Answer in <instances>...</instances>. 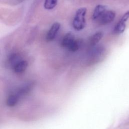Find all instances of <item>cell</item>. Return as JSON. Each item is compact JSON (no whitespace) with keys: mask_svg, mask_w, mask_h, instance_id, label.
Instances as JSON below:
<instances>
[{"mask_svg":"<svg viewBox=\"0 0 129 129\" xmlns=\"http://www.w3.org/2000/svg\"><path fill=\"white\" fill-rule=\"evenodd\" d=\"M87 9L81 8L76 12L73 21V26L77 31L83 30L86 26V18Z\"/></svg>","mask_w":129,"mask_h":129,"instance_id":"6da1fadb","label":"cell"},{"mask_svg":"<svg viewBox=\"0 0 129 129\" xmlns=\"http://www.w3.org/2000/svg\"><path fill=\"white\" fill-rule=\"evenodd\" d=\"M105 53V49L102 46H95L92 50L90 54L91 60L92 63H97L104 57Z\"/></svg>","mask_w":129,"mask_h":129,"instance_id":"7a4b0ae2","label":"cell"},{"mask_svg":"<svg viewBox=\"0 0 129 129\" xmlns=\"http://www.w3.org/2000/svg\"><path fill=\"white\" fill-rule=\"evenodd\" d=\"M115 17V13L113 11L107 10L97 19L96 21L101 25H106L113 21Z\"/></svg>","mask_w":129,"mask_h":129,"instance_id":"3957f363","label":"cell"},{"mask_svg":"<svg viewBox=\"0 0 129 129\" xmlns=\"http://www.w3.org/2000/svg\"><path fill=\"white\" fill-rule=\"evenodd\" d=\"M77 40V39H75V36L74 34L71 32H69L63 37L61 42V45L63 47L67 48L69 50V49H70L73 46L75 45Z\"/></svg>","mask_w":129,"mask_h":129,"instance_id":"277c9868","label":"cell"},{"mask_svg":"<svg viewBox=\"0 0 129 129\" xmlns=\"http://www.w3.org/2000/svg\"><path fill=\"white\" fill-rule=\"evenodd\" d=\"M129 19V11L126 12L120 19L119 21L115 25L114 29V32L115 34H119L124 32L126 28V22Z\"/></svg>","mask_w":129,"mask_h":129,"instance_id":"5b68a950","label":"cell"},{"mask_svg":"<svg viewBox=\"0 0 129 129\" xmlns=\"http://www.w3.org/2000/svg\"><path fill=\"white\" fill-rule=\"evenodd\" d=\"M60 24L59 23L55 22L53 24L46 34V40L47 41H51L53 40L55 37L56 34L60 29Z\"/></svg>","mask_w":129,"mask_h":129,"instance_id":"8992f818","label":"cell"},{"mask_svg":"<svg viewBox=\"0 0 129 129\" xmlns=\"http://www.w3.org/2000/svg\"><path fill=\"white\" fill-rule=\"evenodd\" d=\"M107 6L103 5H98L95 7L93 13V19L97 21V19L107 10Z\"/></svg>","mask_w":129,"mask_h":129,"instance_id":"52a82bcc","label":"cell"},{"mask_svg":"<svg viewBox=\"0 0 129 129\" xmlns=\"http://www.w3.org/2000/svg\"><path fill=\"white\" fill-rule=\"evenodd\" d=\"M28 62L26 60H20L13 66V69L16 73L24 72L28 67Z\"/></svg>","mask_w":129,"mask_h":129,"instance_id":"ba28073f","label":"cell"},{"mask_svg":"<svg viewBox=\"0 0 129 129\" xmlns=\"http://www.w3.org/2000/svg\"><path fill=\"white\" fill-rule=\"evenodd\" d=\"M103 36V33L102 32H97L95 33L90 38V43L91 46H95L98 42L102 39Z\"/></svg>","mask_w":129,"mask_h":129,"instance_id":"9c48e42d","label":"cell"},{"mask_svg":"<svg viewBox=\"0 0 129 129\" xmlns=\"http://www.w3.org/2000/svg\"><path fill=\"white\" fill-rule=\"evenodd\" d=\"M19 99V98L15 94H12L8 98L7 104L9 106H14L18 103Z\"/></svg>","mask_w":129,"mask_h":129,"instance_id":"30bf717a","label":"cell"},{"mask_svg":"<svg viewBox=\"0 0 129 129\" xmlns=\"http://www.w3.org/2000/svg\"><path fill=\"white\" fill-rule=\"evenodd\" d=\"M57 0H45L44 7L47 10H51L53 9L57 5Z\"/></svg>","mask_w":129,"mask_h":129,"instance_id":"8fae6325","label":"cell"}]
</instances>
